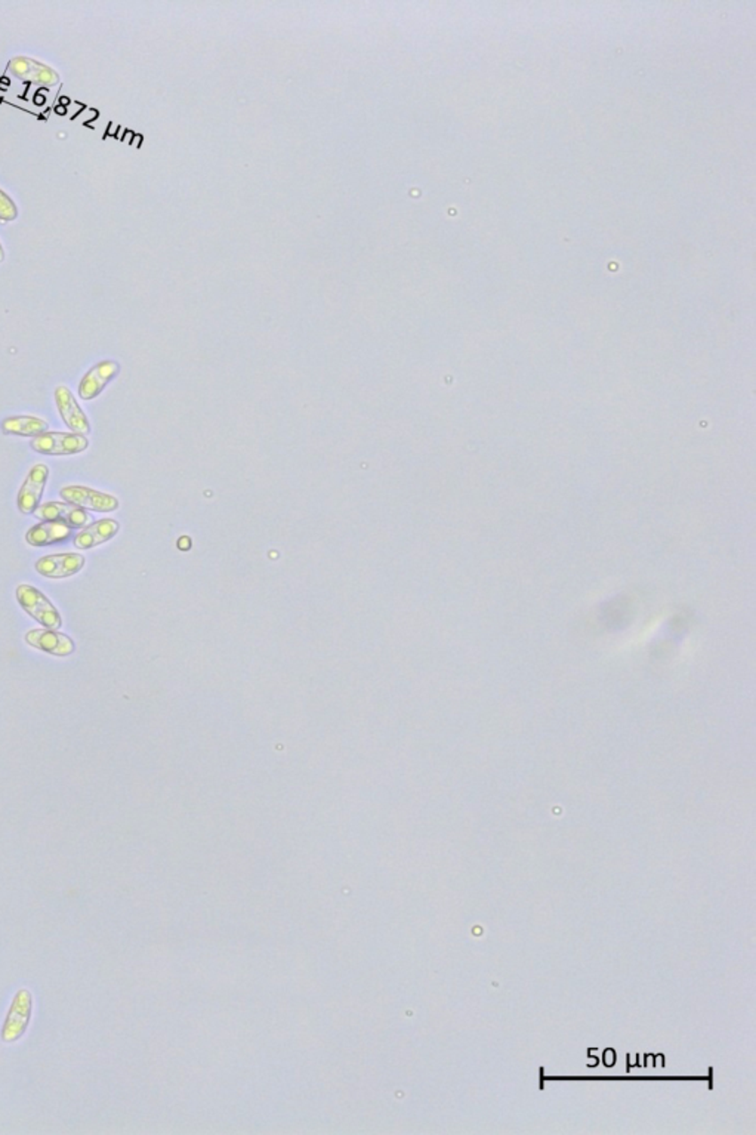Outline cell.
<instances>
[{"mask_svg": "<svg viewBox=\"0 0 756 1135\" xmlns=\"http://www.w3.org/2000/svg\"><path fill=\"white\" fill-rule=\"evenodd\" d=\"M49 468L44 463H37L27 474L18 493V510L22 514H33L39 506L44 487L48 485Z\"/></svg>", "mask_w": 756, "mask_h": 1135, "instance_id": "obj_5", "label": "cell"}, {"mask_svg": "<svg viewBox=\"0 0 756 1135\" xmlns=\"http://www.w3.org/2000/svg\"><path fill=\"white\" fill-rule=\"evenodd\" d=\"M120 366L113 360L100 361L84 374L79 383V397L82 400H93L101 394L107 383L119 374Z\"/></svg>", "mask_w": 756, "mask_h": 1135, "instance_id": "obj_9", "label": "cell"}, {"mask_svg": "<svg viewBox=\"0 0 756 1135\" xmlns=\"http://www.w3.org/2000/svg\"><path fill=\"white\" fill-rule=\"evenodd\" d=\"M71 536V527L61 521H42L27 532L26 541L31 546L53 545Z\"/></svg>", "mask_w": 756, "mask_h": 1135, "instance_id": "obj_13", "label": "cell"}, {"mask_svg": "<svg viewBox=\"0 0 756 1135\" xmlns=\"http://www.w3.org/2000/svg\"><path fill=\"white\" fill-rule=\"evenodd\" d=\"M31 449L42 455L51 456H67V455L82 454L88 449L89 441L84 436L75 432H44L42 436L31 440Z\"/></svg>", "mask_w": 756, "mask_h": 1135, "instance_id": "obj_1", "label": "cell"}, {"mask_svg": "<svg viewBox=\"0 0 756 1135\" xmlns=\"http://www.w3.org/2000/svg\"><path fill=\"white\" fill-rule=\"evenodd\" d=\"M27 643L39 650L55 656H68L75 651V644L67 635L51 630L30 631L26 637Z\"/></svg>", "mask_w": 756, "mask_h": 1135, "instance_id": "obj_12", "label": "cell"}, {"mask_svg": "<svg viewBox=\"0 0 756 1135\" xmlns=\"http://www.w3.org/2000/svg\"><path fill=\"white\" fill-rule=\"evenodd\" d=\"M17 599L20 606L42 625L51 630H57L61 626L60 613L53 608L48 597H44V592H40L30 585H20L17 590Z\"/></svg>", "mask_w": 756, "mask_h": 1135, "instance_id": "obj_2", "label": "cell"}, {"mask_svg": "<svg viewBox=\"0 0 756 1135\" xmlns=\"http://www.w3.org/2000/svg\"><path fill=\"white\" fill-rule=\"evenodd\" d=\"M55 403L62 421L70 428L71 432L80 436H86L91 432V423L68 388L64 385L55 388Z\"/></svg>", "mask_w": 756, "mask_h": 1135, "instance_id": "obj_7", "label": "cell"}, {"mask_svg": "<svg viewBox=\"0 0 756 1135\" xmlns=\"http://www.w3.org/2000/svg\"><path fill=\"white\" fill-rule=\"evenodd\" d=\"M4 261V246H2V243H0V264H2Z\"/></svg>", "mask_w": 756, "mask_h": 1135, "instance_id": "obj_16", "label": "cell"}, {"mask_svg": "<svg viewBox=\"0 0 756 1135\" xmlns=\"http://www.w3.org/2000/svg\"><path fill=\"white\" fill-rule=\"evenodd\" d=\"M33 514L44 521H61L71 528L86 527V524L92 521L86 511L66 501L46 502L37 506Z\"/></svg>", "mask_w": 756, "mask_h": 1135, "instance_id": "obj_6", "label": "cell"}, {"mask_svg": "<svg viewBox=\"0 0 756 1135\" xmlns=\"http://www.w3.org/2000/svg\"><path fill=\"white\" fill-rule=\"evenodd\" d=\"M60 496L64 501L79 506L82 510H91L95 512H113L120 505L119 499L113 495L98 492L86 486H64L60 490Z\"/></svg>", "mask_w": 756, "mask_h": 1135, "instance_id": "obj_3", "label": "cell"}, {"mask_svg": "<svg viewBox=\"0 0 756 1135\" xmlns=\"http://www.w3.org/2000/svg\"><path fill=\"white\" fill-rule=\"evenodd\" d=\"M84 566V557L80 554L46 555L35 564V568L44 577L61 579L79 573Z\"/></svg>", "mask_w": 756, "mask_h": 1135, "instance_id": "obj_10", "label": "cell"}, {"mask_svg": "<svg viewBox=\"0 0 756 1135\" xmlns=\"http://www.w3.org/2000/svg\"><path fill=\"white\" fill-rule=\"evenodd\" d=\"M8 71L22 82L44 85V86H55L61 80L52 67L28 57L12 58L9 61Z\"/></svg>", "mask_w": 756, "mask_h": 1135, "instance_id": "obj_4", "label": "cell"}, {"mask_svg": "<svg viewBox=\"0 0 756 1135\" xmlns=\"http://www.w3.org/2000/svg\"><path fill=\"white\" fill-rule=\"evenodd\" d=\"M49 423L44 419L37 416H30V415H22V416H12V418L4 419L2 423V431L9 436L20 437H39L44 432H48Z\"/></svg>", "mask_w": 756, "mask_h": 1135, "instance_id": "obj_14", "label": "cell"}, {"mask_svg": "<svg viewBox=\"0 0 756 1135\" xmlns=\"http://www.w3.org/2000/svg\"><path fill=\"white\" fill-rule=\"evenodd\" d=\"M119 523L116 519H98L76 535L75 546L79 550H91L93 546L110 541L111 537H115L116 533L119 532Z\"/></svg>", "mask_w": 756, "mask_h": 1135, "instance_id": "obj_11", "label": "cell"}, {"mask_svg": "<svg viewBox=\"0 0 756 1135\" xmlns=\"http://www.w3.org/2000/svg\"><path fill=\"white\" fill-rule=\"evenodd\" d=\"M30 1016L31 994L28 990L21 989L15 994L4 1021V1034H2L4 1042H13L26 1032Z\"/></svg>", "mask_w": 756, "mask_h": 1135, "instance_id": "obj_8", "label": "cell"}, {"mask_svg": "<svg viewBox=\"0 0 756 1135\" xmlns=\"http://www.w3.org/2000/svg\"><path fill=\"white\" fill-rule=\"evenodd\" d=\"M18 207L12 198L4 193V189H0V221L11 222L17 220Z\"/></svg>", "mask_w": 756, "mask_h": 1135, "instance_id": "obj_15", "label": "cell"}]
</instances>
